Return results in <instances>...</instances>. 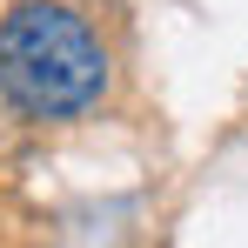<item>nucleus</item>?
<instances>
[{"label": "nucleus", "mask_w": 248, "mask_h": 248, "mask_svg": "<svg viewBox=\"0 0 248 248\" xmlns=\"http://www.w3.org/2000/svg\"><path fill=\"white\" fill-rule=\"evenodd\" d=\"M108 94V47L67 0H14L0 14V101L20 121H74Z\"/></svg>", "instance_id": "obj_1"}]
</instances>
